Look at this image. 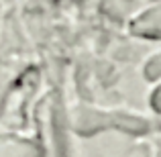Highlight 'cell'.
<instances>
[{
	"label": "cell",
	"instance_id": "obj_1",
	"mask_svg": "<svg viewBox=\"0 0 161 157\" xmlns=\"http://www.w3.org/2000/svg\"><path fill=\"white\" fill-rule=\"evenodd\" d=\"M0 157H43V149L27 139L0 137Z\"/></svg>",
	"mask_w": 161,
	"mask_h": 157
}]
</instances>
